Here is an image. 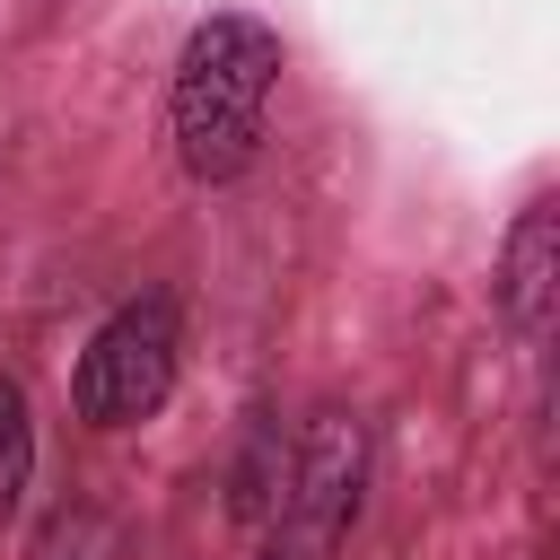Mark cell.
Here are the masks:
<instances>
[{"label": "cell", "instance_id": "5", "mask_svg": "<svg viewBox=\"0 0 560 560\" xmlns=\"http://www.w3.org/2000/svg\"><path fill=\"white\" fill-rule=\"evenodd\" d=\"M280 472H289V438H280V420H262V429L236 446V472H228V508H236V525L262 534V516H271V499H280Z\"/></svg>", "mask_w": 560, "mask_h": 560}, {"label": "cell", "instance_id": "6", "mask_svg": "<svg viewBox=\"0 0 560 560\" xmlns=\"http://www.w3.org/2000/svg\"><path fill=\"white\" fill-rule=\"evenodd\" d=\"M26 472H35V420H26V394H18V376H0V525L18 516V499H26Z\"/></svg>", "mask_w": 560, "mask_h": 560}, {"label": "cell", "instance_id": "4", "mask_svg": "<svg viewBox=\"0 0 560 560\" xmlns=\"http://www.w3.org/2000/svg\"><path fill=\"white\" fill-rule=\"evenodd\" d=\"M551 306H560V201L534 192V201L516 210L508 245H499V315H508L525 341H542V332H551Z\"/></svg>", "mask_w": 560, "mask_h": 560}, {"label": "cell", "instance_id": "1", "mask_svg": "<svg viewBox=\"0 0 560 560\" xmlns=\"http://www.w3.org/2000/svg\"><path fill=\"white\" fill-rule=\"evenodd\" d=\"M271 88H280V35H271L262 18H245V9L201 18V26L184 35V52H175V96H166L184 175L236 184V175L262 158Z\"/></svg>", "mask_w": 560, "mask_h": 560}, {"label": "cell", "instance_id": "2", "mask_svg": "<svg viewBox=\"0 0 560 560\" xmlns=\"http://www.w3.org/2000/svg\"><path fill=\"white\" fill-rule=\"evenodd\" d=\"M175 368H184V306H175V289H140L88 332V350L70 368V402L88 429H140L166 411Z\"/></svg>", "mask_w": 560, "mask_h": 560}, {"label": "cell", "instance_id": "3", "mask_svg": "<svg viewBox=\"0 0 560 560\" xmlns=\"http://www.w3.org/2000/svg\"><path fill=\"white\" fill-rule=\"evenodd\" d=\"M359 490H368V429H359V411L324 402L289 438V472L262 516V551L271 560H332L359 516Z\"/></svg>", "mask_w": 560, "mask_h": 560}, {"label": "cell", "instance_id": "7", "mask_svg": "<svg viewBox=\"0 0 560 560\" xmlns=\"http://www.w3.org/2000/svg\"><path fill=\"white\" fill-rule=\"evenodd\" d=\"M35 560H114V525L96 508H61L44 534H35Z\"/></svg>", "mask_w": 560, "mask_h": 560}]
</instances>
